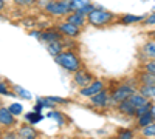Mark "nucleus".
Here are the masks:
<instances>
[{
	"label": "nucleus",
	"mask_w": 155,
	"mask_h": 139,
	"mask_svg": "<svg viewBox=\"0 0 155 139\" xmlns=\"http://www.w3.org/2000/svg\"><path fill=\"white\" fill-rule=\"evenodd\" d=\"M143 23L146 25V27H155V12H152V14H147L146 19L143 20Z\"/></svg>",
	"instance_id": "nucleus-32"
},
{
	"label": "nucleus",
	"mask_w": 155,
	"mask_h": 139,
	"mask_svg": "<svg viewBox=\"0 0 155 139\" xmlns=\"http://www.w3.org/2000/svg\"><path fill=\"white\" fill-rule=\"evenodd\" d=\"M50 102H53L54 105L56 104H68L70 102V99H65V97H59V96H48L47 97Z\"/></svg>",
	"instance_id": "nucleus-31"
},
{
	"label": "nucleus",
	"mask_w": 155,
	"mask_h": 139,
	"mask_svg": "<svg viewBox=\"0 0 155 139\" xmlns=\"http://www.w3.org/2000/svg\"><path fill=\"white\" fill-rule=\"evenodd\" d=\"M12 2H14L16 5H19V3H20V0H12Z\"/></svg>",
	"instance_id": "nucleus-38"
},
{
	"label": "nucleus",
	"mask_w": 155,
	"mask_h": 139,
	"mask_svg": "<svg viewBox=\"0 0 155 139\" xmlns=\"http://www.w3.org/2000/svg\"><path fill=\"white\" fill-rule=\"evenodd\" d=\"M143 54L147 59H155V40H149L143 45Z\"/></svg>",
	"instance_id": "nucleus-20"
},
{
	"label": "nucleus",
	"mask_w": 155,
	"mask_h": 139,
	"mask_svg": "<svg viewBox=\"0 0 155 139\" xmlns=\"http://www.w3.org/2000/svg\"><path fill=\"white\" fill-rule=\"evenodd\" d=\"M47 49H48V53L51 56H58L59 53H62L64 49H65V46H64V39L62 40H54V42H48L47 43Z\"/></svg>",
	"instance_id": "nucleus-14"
},
{
	"label": "nucleus",
	"mask_w": 155,
	"mask_h": 139,
	"mask_svg": "<svg viewBox=\"0 0 155 139\" xmlns=\"http://www.w3.org/2000/svg\"><path fill=\"white\" fill-rule=\"evenodd\" d=\"M16 93L9 90V85L6 82L0 81V96H14Z\"/></svg>",
	"instance_id": "nucleus-28"
},
{
	"label": "nucleus",
	"mask_w": 155,
	"mask_h": 139,
	"mask_svg": "<svg viewBox=\"0 0 155 139\" xmlns=\"http://www.w3.org/2000/svg\"><path fill=\"white\" fill-rule=\"evenodd\" d=\"M16 124H17V119H16V116L9 111V108L0 105V128L9 130V128L14 127Z\"/></svg>",
	"instance_id": "nucleus-9"
},
{
	"label": "nucleus",
	"mask_w": 155,
	"mask_h": 139,
	"mask_svg": "<svg viewBox=\"0 0 155 139\" xmlns=\"http://www.w3.org/2000/svg\"><path fill=\"white\" fill-rule=\"evenodd\" d=\"M137 79H138L140 84L155 85V74H152V73H149V71H144V70H143V73H140V74L137 76Z\"/></svg>",
	"instance_id": "nucleus-16"
},
{
	"label": "nucleus",
	"mask_w": 155,
	"mask_h": 139,
	"mask_svg": "<svg viewBox=\"0 0 155 139\" xmlns=\"http://www.w3.org/2000/svg\"><path fill=\"white\" fill-rule=\"evenodd\" d=\"M8 108H9V111H11L16 118H17V116H20L22 113H23V105H22V104H19V102H12V104H9V105H8Z\"/></svg>",
	"instance_id": "nucleus-22"
},
{
	"label": "nucleus",
	"mask_w": 155,
	"mask_h": 139,
	"mask_svg": "<svg viewBox=\"0 0 155 139\" xmlns=\"http://www.w3.org/2000/svg\"><path fill=\"white\" fill-rule=\"evenodd\" d=\"M44 11L53 17H67L73 11L71 0H50Z\"/></svg>",
	"instance_id": "nucleus-3"
},
{
	"label": "nucleus",
	"mask_w": 155,
	"mask_h": 139,
	"mask_svg": "<svg viewBox=\"0 0 155 139\" xmlns=\"http://www.w3.org/2000/svg\"><path fill=\"white\" fill-rule=\"evenodd\" d=\"M104 88H107V85H106L104 81L95 79L93 82H90L87 87H82L81 88V90H79V96H82V97H92L93 94L99 93L101 90H104Z\"/></svg>",
	"instance_id": "nucleus-7"
},
{
	"label": "nucleus",
	"mask_w": 155,
	"mask_h": 139,
	"mask_svg": "<svg viewBox=\"0 0 155 139\" xmlns=\"http://www.w3.org/2000/svg\"><path fill=\"white\" fill-rule=\"evenodd\" d=\"M141 133H143V136H146V137H155V121L141 128Z\"/></svg>",
	"instance_id": "nucleus-23"
},
{
	"label": "nucleus",
	"mask_w": 155,
	"mask_h": 139,
	"mask_svg": "<svg viewBox=\"0 0 155 139\" xmlns=\"http://www.w3.org/2000/svg\"><path fill=\"white\" fill-rule=\"evenodd\" d=\"M48 118L56 121V124L59 125V127H64V125H65V116H64L62 111H59V110H51L48 113Z\"/></svg>",
	"instance_id": "nucleus-18"
},
{
	"label": "nucleus",
	"mask_w": 155,
	"mask_h": 139,
	"mask_svg": "<svg viewBox=\"0 0 155 139\" xmlns=\"http://www.w3.org/2000/svg\"><path fill=\"white\" fill-rule=\"evenodd\" d=\"M90 99V105L93 108H98V110H106L112 105V100H110V90L109 88H104V90H101L99 93L93 94Z\"/></svg>",
	"instance_id": "nucleus-5"
},
{
	"label": "nucleus",
	"mask_w": 155,
	"mask_h": 139,
	"mask_svg": "<svg viewBox=\"0 0 155 139\" xmlns=\"http://www.w3.org/2000/svg\"><path fill=\"white\" fill-rule=\"evenodd\" d=\"M93 81H95V76L90 71L84 70V68H79L78 71L73 73V82H74L76 87H79V88L87 87L90 82H93Z\"/></svg>",
	"instance_id": "nucleus-8"
},
{
	"label": "nucleus",
	"mask_w": 155,
	"mask_h": 139,
	"mask_svg": "<svg viewBox=\"0 0 155 139\" xmlns=\"http://www.w3.org/2000/svg\"><path fill=\"white\" fill-rule=\"evenodd\" d=\"M152 36H153V37H155V31H153V33H152Z\"/></svg>",
	"instance_id": "nucleus-40"
},
{
	"label": "nucleus",
	"mask_w": 155,
	"mask_h": 139,
	"mask_svg": "<svg viewBox=\"0 0 155 139\" xmlns=\"http://www.w3.org/2000/svg\"><path fill=\"white\" fill-rule=\"evenodd\" d=\"M64 39V36L54 28V30H47V31H42L41 33V39L39 40H42V42H54V40H62Z\"/></svg>",
	"instance_id": "nucleus-12"
},
{
	"label": "nucleus",
	"mask_w": 155,
	"mask_h": 139,
	"mask_svg": "<svg viewBox=\"0 0 155 139\" xmlns=\"http://www.w3.org/2000/svg\"><path fill=\"white\" fill-rule=\"evenodd\" d=\"M37 0H20L19 6H34Z\"/></svg>",
	"instance_id": "nucleus-34"
},
{
	"label": "nucleus",
	"mask_w": 155,
	"mask_h": 139,
	"mask_svg": "<svg viewBox=\"0 0 155 139\" xmlns=\"http://www.w3.org/2000/svg\"><path fill=\"white\" fill-rule=\"evenodd\" d=\"M12 90H14V93H16L17 96H20V97H23V99H31V97H33L30 91H27L25 88H22V87H19V85H14V87H12Z\"/></svg>",
	"instance_id": "nucleus-25"
},
{
	"label": "nucleus",
	"mask_w": 155,
	"mask_h": 139,
	"mask_svg": "<svg viewBox=\"0 0 155 139\" xmlns=\"http://www.w3.org/2000/svg\"><path fill=\"white\" fill-rule=\"evenodd\" d=\"M56 30L64 36V37H68V39H76V37L81 36V28L76 27V25L64 20V22H59L56 25Z\"/></svg>",
	"instance_id": "nucleus-6"
},
{
	"label": "nucleus",
	"mask_w": 155,
	"mask_h": 139,
	"mask_svg": "<svg viewBox=\"0 0 155 139\" xmlns=\"http://www.w3.org/2000/svg\"><path fill=\"white\" fill-rule=\"evenodd\" d=\"M137 91H140L143 96L152 99V85H144V84H140V87L137 88Z\"/></svg>",
	"instance_id": "nucleus-24"
},
{
	"label": "nucleus",
	"mask_w": 155,
	"mask_h": 139,
	"mask_svg": "<svg viewBox=\"0 0 155 139\" xmlns=\"http://www.w3.org/2000/svg\"><path fill=\"white\" fill-rule=\"evenodd\" d=\"M150 113H152V116H153V121H155V104L152 105V108H150Z\"/></svg>",
	"instance_id": "nucleus-36"
},
{
	"label": "nucleus",
	"mask_w": 155,
	"mask_h": 139,
	"mask_svg": "<svg viewBox=\"0 0 155 139\" xmlns=\"http://www.w3.org/2000/svg\"><path fill=\"white\" fill-rule=\"evenodd\" d=\"M54 60L61 68H64L68 73H74L79 68H82V60L73 49H64L62 53L54 56Z\"/></svg>",
	"instance_id": "nucleus-1"
},
{
	"label": "nucleus",
	"mask_w": 155,
	"mask_h": 139,
	"mask_svg": "<svg viewBox=\"0 0 155 139\" xmlns=\"http://www.w3.org/2000/svg\"><path fill=\"white\" fill-rule=\"evenodd\" d=\"M25 119H27V122H28V124L36 125L37 122H41V121L44 119V115H42L41 111H36V110H34V111H30L28 115L25 116Z\"/></svg>",
	"instance_id": "nucleus-21"
},
{
	"label": "nucleus",
	"mask_w": 155,
	"mask_h": 139,
	"mask_svg": "<svg viewBox=\"0 0 155 139\" xmlns=\"http://www.w3.org/2000/svg\"><path fill=\"white\" fill-rule=\"evenodd\" d=\"M93 9V3H88L87 6H84V8H81V9H78V12H81V14H84V16H87L90 11Z\"/></svg>",
	"instance_id": "nucleus-33"
},
{
	"label": "nucleus",
	"mask_w": 155,
	"mask_h": 139,
	"mask_svg": "<svg viewBox=\"0 0 155 139\" xmlns=\"http://www.w3.org/2000/svg\"><path fill=\"white\" fill-rule=\"evenodd\" d=\"M152 105H153V104H152V100H147V102H146L144 105L138 107V108H137V111H135V118H138V116H141V115H144V113L150 111Z\"/></svg>",
	"instance_id": "nucleus-26"
},
{
	"label": "nucleus",
	"mask_w": 155,
	"mask_h": 139,
	"mask_svg": "<svg viewBox=\"0 0 155 139\" xmlns=\"http://www.w3.org/2000/svg\"><path fill=\"white\" fill-rule=\"evenodd\" d=\"M17 136L23 137V139H34V137H37V131L33 128L31 124H27V125H22V127L17 128Z\"/></svg>",
	"instance_id": "nucleus-13"
},
{
	"label": "nucleus",
	"mask_w": 155,
	"mask_h": 139,
	"mask_svg": "<svg viewBox=\"0 0 155 139\" xmlns=\"http://www.w3.org/2000/svg\"><path fill=\"white\" fill-rule=\"evenodd\" d=\"M137 91V87L132 84H118L115 88H110V100L112 105H118L121 100L130 97Z\"/></svg>",
	"instance_id": "nucleus-4"
},
{
	"label": "nucleus",
	"mask_w": 155,
	"mask_h": 139,
	"mask_svg": "<svg viewBox=\"0 0 155 139\" xmlns=\"http://www.w3.org/2000/svg\"><path fill=\"white\" fill-rule=\"evenodd\" d=\"M0 137H2V128H0Z\"/></svg>",
	"instance_id": "nucleus-39"
},
{
	"label": "nucleus",
	"mask_w": 155,
	"mask_h": 139,
	"mask_svg": "<svg viewBox=\"0 0 155 139\" xmlns=\"http://www.w3.org/2000/svg\"><path fill=\"white\" fill-rule=\"evenodd\" d=\"M88 3H92L90 0H71V6H73V11H78L84 6H87Z\"/></svg>",
	"instance_id": "nucleus-29"
},
{
	"label": "nucleus",
	"mask_w": 155,
	"mask_h": 139,
	"mask_svg": "<svg viewBox=\"0 0 155 139\" xmlns=\"http://www.w3.org/2000/svg\"><path fill=\"white\" fill-rule=\"evenodd\" d=\"M116 107V110L120 111V115H123V116H127V118H135V111H137V107L132 104V100L130 99H124V100H121V102L118 104V105H115Z\"/></svg>",
	"instance_id": "nucleus-10"
},
{
	"label": "nucleus",
	"mask_w": 155,
	"mask_h": 139,
	"mask_svg": "<svg viewBox=\"0 0 155 139\" xmlns=\"http://www.w3.org/2000/svg\"><path fill=\"white\" fill-rule=\"evenodd\" d=\"M143 70L144 71H149L152 74H155V59H149L143 64Z\"/></svg>",
	"instance_id": "nucleus-30"
},
{
	"label": "nucleus",
	"mask_w": 155,
	"mask_h": 139,
	"mask_svg": "<svg viewBox=\"0 0 155 139\" xmlns=\"http://www.w3.org/2000/svg\"><path fill=\"white\" fill-rule=\"evenodd\" d=\"M116 134H118V137H121V139H132L135 136V131L130 130V128H126V130L121 128V130L116 131Z\"/></svg>",
	"instance_id": "nucleus-27"
},
{
	"label": "nucleus",
	"mask_w": 155,
	"mask_h": 139,
	"mask_svg": "<svg viewBox=\"0 0 155 139\" xmlns=\"http://www.w3.org/2000/svg\"><path fill=\"white\" fill-rule=\"evenodd\" d=\"M6 8V3H5V0H0V12H2L3 9Z\"/></svg>",
	"instance_id": "nucleus-35"
},
{
	"label": "nucleus",
	"mask_w": 155,
	"mask_h": 139,
	"mask_svg": "<svg viewBox=\"0 0 155 139\" xmlns=\"http://www.w3.org/2000/svg\"><path fill=\"white\" fill-rule=\"evenodd\" d=\"M115 20V14H112L110 11L99 8V6H93V9L87 14V23L92 25L95 28H102L107 27Z\"/></svg>",
	"instance_id": "nucleus-2"
},
{
	"label": "nucleus",
	"mask_w": 155,
	"mask_h": 139,
	"mask_svg": "<svg viewBox=\"0 0 155 139\" xmlns=\"http://www.w3.org/2000/svg\"><path fill=\"white\" fill-rule=\"evenodd\" d=\"M152 97H155V85H152Z\"/></svg>",
	"instance_id": "nucleus-37"
},
{
	"label": "nucleus",
	"mask_w": 155,
	"mask_h": 139,
	"mask_svg": "<svg viewBox=\"0 0 155 139\" xmlns=\"http://www.w3.org/2000/svg\"><path fill=\"white\" fill-rule=\"evenodd\" d=\"M65 20L73 23V25H76V27H79V28H82V27L87 25V16L81 14V12H78V11H71L70 14L65 17Z\"/></svg>",
	"instance_id": "nucleus-11"
},
{
	"label": "nucleus",
	"mask_w": 155,
	"mask_h": 139,
	"mask_svg": "<svg viewBox=\"0 0 155 139\" xmlns=\"http://www.w3.org/2000/svg\"><path fill=\"white\" fill-rule=\"evenodd\" d=\"M152 122H153V116H152L150 111H147V113H144V115H141V116L137 118V127L141 130L143 127H146V125H149Z\"/></svg>",
	"instance_id": "nucleus-17"
},
{
	"label": "nucleus",
	"mask_w": 155,
	"mask_h": 139,
	"mask_svg": "<svg viewBox=\"0 0 155 139\" xmlns=\"http://www.w3.org/2000/svg\"><path fill=\"white\" fill-rule=\"evenodd\" d=\"M129 99H130L132 100V104L138 108V107H141V105H144L146 102H147V100H150L149 97H146V96H143V94H141L140 91H135L130 97H129Z\"/></svg>",
	"instance_id": "nucleus-19"
},
{
	"label": "nucleus",
	"mask_w": 155,
	"mask_h": 139,
	"mask_svg": "<svg viewBox=\"0 0 155 139\" xmlns=\"http://www.w3.org/2000/svg\"><path fill=\"white\" fill-rule=\"evenodd\" d=\"M146 19V16H137V14H124L118 19L120 23L123 25H134V23H140Z\"/></svg>",
	"instance_id": "nucleus-15"
}]
</instances>
